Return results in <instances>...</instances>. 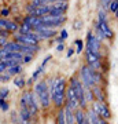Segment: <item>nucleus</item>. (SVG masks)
<instances>
[{
  "instance_id": "obj_1",
  "label": "nucleus",
  "mask_w": 118,
  "mask_h": 124,
  "mask_svg": "<svg viewBox=\"0 0 118 124\" xmlns=\"http://www.w3.org/2000/svg\"><path fill=\"white\" fill-rule=\"evenodd\" d=\"M66 80L63 77H56L51 80V87H49V97L55 103L56 108H61L65 105V91H66Z\"/></svg>"
},
{
  "instance_id": "obj_2",
  "label": "nucleus",
  "mask_w": 118,
  "mask_h": 124,
  "mask_svg": "<svg viewBox=\"0 0 118 124\" xmlns=\"http://www.w3.org/2000/svg\"><path fill=\"white\" fill-rule=\"evenodd\" d=\"M35 94L37 97V101L40 102V105L43 108H48L51 103V97H49V90L48 84L45 80H41L35 85Z\"/></svg>"
},
{
  "instance_id": "obj_3",
  "label": "nucleus",
  "mask_w": 118,
  "mask_h": 124,
  "mask_svg": "<svg viewBox=\"0 0 118 124\" xmlns=\"http://www.w3.org/2000/svg\"><path fill=\"white\" fill-rule=\"evenodd\" d=\"M21 108H26L30 116H36L39 113V101L35 93L26 91L21 98Z\"/></svg>"
},
{
  "instance_id": "obj_4",
  "label": "nucleus",
  "mask_w": 118,
  "mask_h": 124,
  "mask_svg": "<svg viewBox=\"0 0 118 124\" xmlns=\"http://www.w3.org/2000/svg\"><path fill=\"white\" fill-rule=\"evenodd\" d=\"M69 87L73 90V93L76 94V97L78 99V108L84 110V109L87 108L88 103L85 102V99H84V87H83V84H81V81H80L77 77H71V79H70V83H69Z\"/></svg>"
},
{
  "instance_id": "obj_5",
  "label": "nucleus",
  "mask_w": 118,
  "mask_h": 124,
  "mask_svg": "<svg viewBox=\"0 0 118 124\" xmlns=\"http://www.w3.org/2000/svg\"><path fill=\"white\" fill-rule=\"evenodd\" d=\"M80 76H81V84L85 88H92L95 84V70L89 68L88 65H84L81 68V72H80Z\"/></svg>"
},
{
  "instance_id": "obj_6",
  "label": "nucleus",
  "mask_w": 118,
  "mask_h": 124,
  "mask_svg": "<svg viewBox=\"0 0 118 124\" xmlns=\"http://www.w3.org/2000/svg\"><path fill=\"white\" fill-rule=\"evenodd\" d=\"M95 113H96L99 117L104 120H110L111 119V112H110L109 106L106 105V102H99V101H93L92 102V109Z\"/></svg>"
},
{
  "instance_id": "obj_7",
  "label": "nucleus",
  "mask_w": 118,
  "mask_h": 124,
  "mask_svg": "<svg viewBox=\"0 0 118 124\" xmlns=\"http://www.w3.org/2000/svg\"><path fill=\"white\" fill-rule=\"evenodd\" d=\"M66 22V15H61V17H52V15H44L41 17V23L44 26L55 29L58 26H62Z\"/></svg>"
},
{
  "instance_id": "obj_8",
  "label": "nucleus",
  "mask_w": 118,
  "mask_h": 124,
  "mask_svg": "<svg viewBox=\"0 0 118 124\" xmlns=\"http://www.w3.org/2000/svg\"><path fill=\"white\" fill-rule=\"evenodd\" d=\"M87 50H89L91 53L96 54V55H100V41L96 39V36L91 31L87 33Z\"/></svg>"
},
{
  "instance_id": "obj_9",
  "label": "nucleus",
  "mask_w": 118,
  "mask_h": 124,
  "mask_svg": "<svg viewBox=\"0 0 118 124\" xmlns=\"http://www.w3.org/2000/svg\"><path fill=\"white\" fill-rule=\"evenodd\" d=\"M65 105L70 108V109H73L76 110L77 108H78V99L76 97V94L73 93V90L70 88V87H66V91H65Z\"/></svg>"
},
{
  "instance_id": "obj_10",
  "label": "nucleus",
  "mask_w": 118,
  "mask_h": 124,
  "mask_svg": "<svg viewBox=\"0 0 118 124\" xmlns=\"http://www.w3.org/2000/svg\"><path fill=\"white\" fill-rule=\"evenodd\" d=\"M96 26L99 28V31L103 33V36H104V39H113L114 37V33L113 31L110 29L109 23H107V21H103V22H97Z\"/></svg>"
},
{
  "instance_id": "obj_11",
  "label": "nucleus",
  "mask_w": 118,
  "mask_h": 124,
  "mask_svg": "<svg viewBox=\"0 0 118 124\" xmlns=\"http://www.w3.org/2000/svg\"><path fill=\"white\" fill-rule=\"evenodd\" d=\"M48 13H49V6H40V7H36L35 10H32L30 13H29V15L41 18L44 15H48Z\"/></svg>"
},
{
  "instance_id": "obj_12",
  "label": "nucleus",
  "mask_w": 118,
  "mask_h": 124,
  "mask_svg": "<svg viewBox=\"0 0 118 124\" xmlns=\"http://www.w3.org/2000/svg\"><path fill=\"white\" fill-rule=\"evenodd\" d=\"M40 50V47L37 44H21V51L22 54H30V55H35L37 51Z\"/></svg>"
},
{
  "instance_id": "obj_13",
  "label": "nucleus",
  "mask_w": 118,
  "mask_h": 124,
  "mask_svg": "<svg viewBox=\"0 0 118 124\" xmlns=\"http://www.w3.org/2000/svg\"><path fill=\"white\" fill-rule=\"evenodd\" d=\"M63 113H65L66 124H76V121H74V110H73V109H70L67 105H65V108H63Z\"/></svg>"
},
{
  "instance_id": "obj_14",
  "label": "nucleus",
  "mask_w": 118,
  "mask_h": 124,
  "mask_svg": "<svg viewBox=\"0 0 118 124\" xmlns=\"http://www.w3.org/2000/svg\"><path fill=\"white\" fill-rule=\"evenodd\" d=\"M92 94H93V98H95V101H99V102H104L106 101V97L104 94H103V91H102V88L99 87V85H93L91 88Z\"/></svg>"
},
{
  "instance_id": "obj_15",
  "label": "nucleus",
  "mask_w": 118,
  "mask_h": 124,
  "mask_svg": "<svg viewBox=\"0 0 118 124\" xmlns=\"http://www.w3.org/2000/svg\"><path fill=\"white\" fill-rule=\"evenodd\" d=\"M23 22L28 23L29 26H32V29L35 26H39V25H41V18H37V17H32V15H29L28 14L26 17L23 18Z\"/></svg>"
},
{
  "instance_id": "obj_16",
  "label": "nucleus",
  "mask_w": 118,
  "mask_h": 124,
  "mask_svg": "<svg viewBox=\"0 0 118 124\" xmlns=\"http://www.w3.org/2000/svg\"><path fill=\"white\" fill-rule=\"evenodd\" d=\"M1 48H4L7 53H19L21 51V44H18L17 41H8L4 47H1Z\"/></svg>"
},
{
  "instance_id": "obj_17",
  "label": "nucleus",
  "mask_w": 118,
  "mask_h": 124,
  "mask_svg": "<svg viewBox=\"0 0 118 124\" xmlns=\"http://www.w3.org/2000/svg\"><path fill=\"white\" fill-rule=\"evenodd\" d=\"M85 117H87V113H85L83 109L77 108V109L74 110V121H76V124H83L84 121H85Z\"/></svg>"
},
{
  "instance_id": "obj_18",
  "label": "nucleus",
  "mask_w": 118,
  "mask_h": 124,
  "mask_svg": "<svg viewBox=\"0 0 118 124\" xmlns=\"http://www.w3.org/2000/svg\"><path fill=\"white\" fill-rule=\"evenodd\" d=\"M18 119H19V121H30L32 116L26 108H21V110L18 113Z\"/></svg>"
},
{
  "instance_id": "obj_19",
  "label": "nucleus",
  "mask_w": 118,
  "mask_h": 124,
  "mask_svg": "<svg viewBox=\"0 0 118 124\" xmlns=\"http://www.w3.org/2000/svg\"><path fill=\"white\" fill-rule=\"evenodd\" d=\"M7 73L8 75H11V76H17V75H19L22 72V63H17V65H14V66H11V68H8L7 69Z\"/></svg>"
},
{
  "instance_id": "obj_20",
  "label": "nucleus",
  "mask_w": 118,
  "mask_h": 124,
  "mask_svg": "<svg viewBox=\"0 0 118 124\" xmlns=\"http://www.w3.org/2000/svg\"><path fill=\"white\" fill-rule=\"evenodd\" d=\"M18 32H19V35H29L30 32H33V29L28 23L22 22V25H18Z\"/></svg>"
},
{
  "instance_id": "obj_21",
  "label": "nucleus",
  "mask_w": 118,
  "mask_h": 124,
  "mask_svg": "<svg viewBox=\"0 0 118 124\" xmlns=\"http://www.w3.org/2000/svg\"><path fill=\"white\" fill-rule=\"evenodd\" d=\"M51 4H52L55 8L61 10L63 14H65L66 11H67V8H69V3H67V1H56V3H51Z\"/></svg>"
},
{
  "instance_id": "obj_22",
  "label": "nucleus",
  "mask_w": 118,
  "mask_h": 124,
  "mask_svg": "<svg viewBox=\"0 0 118 124\" xmlns=\"http://www.w3.org/2000/svg\"><path fill=\"white\" fill-rule=\"evenodd\" d=\"M4 29L7 32H17L18 31V23L17 22H14V21H7L6 22V25H4Z\"/></svg>"
},
{
  "instance_id": "obj_23",
  "label": "nucleus",
  "mask_w": 118,
  "mask_h": 124,
  "mask_svg": "<svg viewBox=\"0 0 118 124\" xmlns=\"http://www.w3.org/2000/svg\"><path fill=\"white\" fill-rule=\"evenodd\" d=\"M84 99L85 102H93L95 101V98H93V94H92L91 88H84Z\"/></svg>"
},
{
  "instance_id": "obj_24",
  "label": "nucleus",
  "mask_w": 118,
  "mask_h": 124,
  "mask_svg": "<svg viewBox=\"0 0 118 124\" xmlns=\"http://www.w3.org/2000/svg\"><path fill=\"white\" fill-rule=\"evenodd\" d=\"M13 81H14V85L18 87V88H23L26 85V81H25V79H22V77H14Z\"/></svg>"
},
{
  "instance_id": "obj_25",
  "label": "nucleus",
  "mask_w": 118,
  "mask_h": 124,
  "mask_svg": "<svg viewBox=\"0 0 118 124\" xmlns=\"http://www.w3.org/2000/svg\"><path fill=\"white\" fill-rule=\"evenodd\" d=\"M74 46H76L74 53H77V54H80V53L84 50V41H83L81 39H76V40H74Z\"/></svg>"
},
{
  "instance_id": "obj_26",
  "label": "nucleus",
  "mask_w": 118,
  "mask_h": 124,
  "mask_svg": "<svg viewBox=\"0 0 118 124\" xmlns=\"http://www.w3.org/2000/svg\"><path fill=\"white\" fill-rule=\"evenodd\" d=\"M109 8L113 14L118 13V0H111V3L109 4Z\"/></svg>"
},
{
  "instance_id": "obj_27",
  "label": "nucleus",
  "mask_w": 118,
  "mask_h": 124,
  "mask_svg": "<svg viewBox=\"0 0 118 124\" xmlns=\"http://www.w3.org/2000/svg\"><path fill=\"white\" fill-rule=\"evenodd\" d=\"M56 124H66V120H65V113H63V109H61V110L58 112Z\"/></svg>"
},
{
  "instance_id": "obj_28",
  "label": "nucleus",
  "mask_w": 118,
  "mask_h": 124,
  "mask_svg": "<svg viewBox=\"0 0 118 124\" xmlns=\"http://www.w3.org/2000/svg\"><path fill=\"white\" fill-rule=\"evenodd\" d=\"M8 94H10V91H8V88H0V101H6V98L8 97Z\"/></svg>"
},
{
  "instance_id": "obj_29",
  "label": "nucleus",
  "mask_w": 118,
  "mask_h": 124,
  "mask_svg": "<svg viewBox=\"0 0 118 124\" xmlns=\"http://www.w3.org/2000/svg\"><path fill=\"white\" fill-rule=\"evenodd\" d=\"M43 72H44V66H40V68H37V70H36L35 73H33V75H32L30 80H32V81H35V80L37 79V77H39V76L41 75V73H43Z\"/></svg>"
},
{
  "instance_id": "obj_30",
  "label": "nucleus",
  "mask_w": 118,
  "mask_h": 124,
  "mask_svg": "<svg viewBox=\"0 0 118 124\" xmlns=\"http://www.w3.org/2000/svg\"><path fill=\"white\" fill-rule=\"evenodd\" d=\"M103 21H107V15H106L104 10L99 11V15H97V22H103Z\"/></svg>"
},
{
  "instance_id": "obj_31",
  "label": "nucleus",
  "mask_w": 118,
  "mask_h": 124,
  "mask_svg": "<svg viewBox=\"0 0 118 124\" xmlns=\"http://www.w3.org/2000/svg\"><path fill=\"white\" fill-rule=\"evenodd\" d=\"M32 59H33V55H30V54H23L21 63H29V62L32 61Z\"/></svg>"
},
{
  "instance_id": "obj_32",
  "label": "nucleus",
  "mask_w": 118,
  "mask_h": 124,
  "mask_svg": "<svg viewBox=\"0 0 118 124\" xmlns=\"http://www.w3.org/2000/svg\"><path fill=\"white\" fill-rule=\"evenodd\" d=\"M11 77H13L11 75H8L7 72H4V73L0 75V81H8V80H11Z\"/></svg>"
},
{
  "instance_id": "obj_33",
  "label": "nucleus",
  "mask_w": 118,
  "mask_h": 124,
  "mask_svg": "<svg viewBox=\"0 0 118 124\" xmlns=\"http://www.w3.org/2000/svg\"><path fill=\"white\" fill-rule=\"evenodd\" d=\"M10 15V8H1L0 10V18H6Z\"/></svg>"
},
{
  "instance_id": "obj_34",
  "label": "nucleus",
  "mask_w": 118,
  "mask_h": 124,
  "mask_svg": "<svg viewBox=\"0 0 118 124\" xmlns=\"http://www.w3.org/2000/svg\"><path fill=\"white\" fill-rule=\"evenodd\" d=\"M0 109L3 112H7L10 109V105H8V102H6V101H3L1 103H0Z\"/></svg>"
},
{
  "instance_id": "obj_35",
  "label": "nucleus",
  "mask_w": 118,
  "mask_h": 124,
  "mask_svg": "<svg viewBox=\"0 0 118 124\" xmlns=\"http://www.w3.org/2000/svg\"><path fill=\"white\" fill-rule=\"evenodd\" d=\"M69 37V32L66 31V29H62V32H61V39L62 40H66Z\"/></svg>"
},
{
  "instance_id": "obj_36",
  "label": "nucleus",
  "mask_w": 118,
  "mask_h": 124,
  "mask_svg": "<svg viewBox=\"0 0 118 124\" xmlns=\"http://www.w3.org/2000/svg\"><path fill=\"white\" fill-rule=\"evenodd\" d=\"M73 28H74L76 31L81 29V28H83V21H78V19H77V21L74 22V26H73Z\"/></svg>"
},
{
  "instance_id": "obj_37",
  "label": "nucleus",
  "mask_w": 118,
  "mask_h": 124,
  "mask_svg": "<svg viewBox=\"0 0 118 124\" xmlns=\"http://www.w3.org/2000/svg\"><path fill=\"white\" fill-rule=\"evenodd\" d=\"M10 32H7L6 29H0V37H8Z\"/></svg>"
},
{
  "instance_id": "obj_38",
  "label": "nucleus",
  "mask_w": 118,
  "mask_h": 124,
  "mask_svg": "<svg viewBox=\"0 0 118 124\" xmlns=\"http://www.w3.org/2000/svg\"><path fill=\"white\" fill-rule=\"evenodd\" d=\"M8 43V40H7V37H0V47H4L6 44Z\"/></svg>"
},
{
  "instance_id": "obj_39",
  "label": "nucleus",
  "mask_w": 118,
  "mask_h": 124,
  "mask_svg": "<svg viewBox=\"0 0 118 124\" xmlns=\"http://www.w3.org/2000/svg\"><path fill=\"white\" fill-rule=\"evenodd\" d=\"M73 54H74V48H73V47H70V48L67 50V54H66V57H67V58H71V57H73Z\"/></svg>"
},
{
  "instance_id": "obj_40",
  "label": "nucleus",
  "mask_w": 118,
  "mask_h": 124,
  "mask_svg": "<svg viewBox=\"0 0 118 124\" xmlns=\"http://www.w3.org/2000/svg\"><path fill=\"white\" fill-rule=\"evenodd\" d=\"M110 3H111V0H102V6H103V8H109Z\"/></svg>"
},
{
  "instance_id": "obj_41",
  "label": "nucleus",
  "mask_w": 118,
  "mask_h": 124,
  "mask_svg": "<svg viewBox=\"0 0 118 124\" xmlns=\"http://www.w3.org/2000/svg\"><path fill=\"white\" fill-rule=\"evenodd\" d=\"M51 58H52V57H51V55H47V57L44 58L43 63H41V66H45V65H47V62H49V61H51Z\"/></svg>"
},
{
  "instance_id": "obj_42",
  "label": "nucleus",
  "mask_w": 118,
  "mask_h": 124,
  "mask_svg": "<svg viewBox=\"0 0 118 124\" xmlns=\"http://www.w3.org/2000/svg\"><path fill=\"white\" fill-rule=\"evenodd\" d=\"M63 50H65V44H63V43H58L56 51H59V53H61V51H63Z\"/></svg>"
},
{
  "instance_id": "obj_43",
  "label": "nucleus",
  "mask_w": 118,
  "mask_h": 124,
  "mask_svg": "<svg viewBox=\"0 0 118 124\" xmlns=\"http://www.w3.org/2000/svg\"><path fill=\"white\" fill-rule=\"evenodd\" d=\"M49 3H56V1H67V0H48Z\"/></svg>"
},
{
  "instance_id": "obj_44",
  "label": "nucleus",
  "mask_w": 118,
  "mask_h": 124,
  "mask_svg": "<svg viewBox=\"0 0 118 124\" xmlns=\"http://www.w3.org/2000/svg\"><path fill=\"white\" fill-rule=\"evenodd\" d=\"M19 123H21V124H32L30 121H19Z\"/></svg>"
},
{
  "instance_id": "obj_45",
  "label": "nucleus",
  "mask_w": 118,
  "mask_h": 124,
  "mask_svg": "<svg viewBox=\"0 0 118 124\" xmlns=\"http://www.w3.org/2000/svg\"><path fill=\"white\" fill-rule=\"evenodd\" d=\"M0 48H1V47H0Z\"/></svg>"
}]
</instances>
